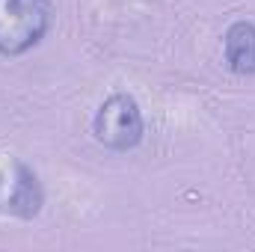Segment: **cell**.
<instances>
[{
  "label": "cell",
  "mask_w": 255,
  "mask_h": 252,
  "mask_svg": "<svg viewBox=\"0 0 255 252\" xmlns=\"http://www.w3.org/2000/svg\"><path fill=\"white\" fill-rule=\"evenodd\" d=\"M54 24L51 0H0V57H24Z\"/></svg>",
  "instance_id": "6da1fadb"
},
{
  "label": "cell",
  "mask_w": 255,
  "mask_h": 252,
  "mask_svg": "<svg viewBox=\"0 0 255 252\" xmlns=\"http://www.w3.org/2000/svg\"><path fill=\"white\" fill-rule=\"evenodd\" d=\"M92 133L110 151L136 148L145 136V119L136 98L128 92H113L110 98H104V104L92 119Z\"/></svg>",
  "instance_id": "7a4b0ae2"
},
{
  "label": "cell",
  "mask_w": 255,
  "mask_h": 252,
  "mask_svg": "<svg viewBox=\"0 0 255 252\" xmlns=\"http://www.w3.org/2000/svg\"><path fill=\"white\" fill-rule=\"evenodd\" d=\"M45 205V190L39 175L24 160H3L0 163V214L33 220Z\"/></svg>",
  "instance_id": "3957f363"
},
{
  "label": "cell",
  "mask_w": 255,
  "mask_h": 252,
  "mask_svg": "<svg viewBox=\"0 0 255 252\" xmlns=\"http://www.w3.org/2000/svg\"><path fill=\"white\" fill-rule=\"evenodd\" d=\"M226 65L232 74H255V24L253 21H235L223 36Z\"/></svg>",
  "instance_id": "277c9868"
}]
</instances>
